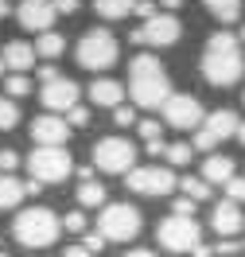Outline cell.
<instances>
[{"mask_svg": "<svg viewBox=\"0 0 245 257\" xmlns=\"http://www.w3.org/2000/svg\"><path fill=\"white\" fill-rule=\"evenodd\" d=\"M32 137H35L39 148H66L70 125H66V117H59V113H43V117L32 121Z\"/></svg>", "mask_w": 245, "mask_h": 257, "instance_id": "cell-15", "label": "cell"}, {"mask_svg": "<svg viewBox=\"0 0 245 257\" xmlns=\"http://www.w3.org/2000/svg\"><path fill=\"white\" fill-rule=\"evenodd\" d=\"M66 125L70 128H86L90 125V109H86V105H74V109L66 113Z\"/></svg>", "mask_w": 245, "mask_h": 257, "instance_id": "cell-32", "label": "cell"}, {"mask_svg": "<svg viewBox=\"0 0 245 257\" xmlns=\"http://www.w3.org/2000/svg\"><path fill=\"white\" fill-rule=\"evenodd\" d=\"M59 230H63V218L47 207H28L16 214V222H12V234H16L20 245H28V249H43L51 241L59 238Z\"/></svg>", "mask_w": 245, "mask_h": 257, "instance_id": "cell-3", "label": "cell"}, {"mask_svg": "<svg viewBox=\"0 0 245 257\" xmlns=\"http://www.w3.org/2000/svg\"><path fill=\"white\" fill-rule=\"evenodd\" d=\"M94 168L109 176H129L136 168V145L129 137H101L94 145Z\"/></svg>", "mask_w": 245, "mask_h": 257, "instance_id": "cell-5", "label": "cell"}, {"mask_svg": "<svg viewBox=\"0 0 245 257\" xmlns=\"http://www.w3.org/2000/svg\"><path fill=\"white\" fill-rule=\"evenodd\" d=\"M4 66L12 70V74H28L35 66V43H24V39H12V43H4Z\"/></svg>", "mask_w": 245, "mask_h": 257, "instance_id": "cell-17", "label": "cell"}, {"mask_svg": "<svg viewBox=\"0 0 245 257\" xmlns=\"http://www.w3.org/2000/svg\"><path fill=\"white\" fill-rule=\"evenodd\" d=\"M121 257H156L152 249H129V253H121Z\"/></svg>", "mask_w": 245, "mask_h": 257, "instance_id": "cell-44", "label": "cell"}, {"mask_svg": "<svg viewBox=\"0 0 245 257\" xmlns=\"http://www.w3.org/2000/svg\"><path fill=\"white\" fill-rule=\"evenodd\" d=\"M82 245H86V249H90V253H101V249H105V245H109V241L101 238L98 230H86V234H82Z\"/></svg>", "mask_w": 245, "mask_h": 257, "instance_id": "cell-34", "label": "cell"}, {"mask_svg": "<svg viewBox=\"0 0 245 257\" xmlns=\"http://www.w3.org/2000/svg\"><path fill=\"white\" fill-rule=\"evenodd\" d=\"M0 257H8V253H4V249H0Z\"/></svg>", "mask_w": 245, "mask_h": 257, "instance_id": "cell-50", "label": "cell"}, {"mask_svg": "<svg viewBox=\"0 0 245 257\" xmlns=\"http://www.w3.org/2000/svg\"><path fill=\"white\" fill-rule=\"evenodd\" d=\"M129 94L144 109H160L171 97V78H167V70L156 55H136L129 63Z\"/></svg>", "mask_w": 245, "mask_h": 257, "instance_id": "cell-2", "label": "cell"}, {"mask_svg": "<svg viewBox=\"0 0 245 257\" xmlns=\"http://www.w3.org/2000/svg\"><path fill=\"white\" fill-rule=\"evenodd\" d=\"M237 39H241V43H245V28H241V35H237Z\"/></svg>", "mask_w": 245, "mask_h": 257, "instance_id": "cell-49", "label": "cell"}, {"mask_svg": "<svg viewBox=\"0 0 245 257\" xmlns=\"http://www.w3.org/2000/svg\"><path fill=\"white\" fill-rule=\"evenodd\" d=\"M51 4H55V12L70 16V12H78V4H82V0H51Z\"/></svg>", "mask_w": 245, "mask_h": 257, "instance_id": "cell-39", "label": "cell"}, {"mask_svg": "<svg viewBox=\"0 0 245 257\" xmlns=\"http://www.w3.org/2000/svg\"><path fill=\"white\" fill-rule=\"evenodd\" d=\"M55 16H59V12H55V4H51V0H20V4H16L20 28H28V32H35V35L51 32Z\"/></svg>", "mask_w": 245, "mask_h": 257, "instance_id": "cell-14", "label": "cell"}, {"mask_svg": "<svg viewBox=\"0 0 245 257\" xmlns=\"http://www.w3.org/2000/svg\"><path fill=\"white\" fill-rule=\"evenodd\" d=\"M237 113L233 109H214L202 117V125H198L195 133V148H202V152H214V148L222 145V141H229V137H237Z\"/></svg>", "mask_w": 245, "mask_h": 257, "instance_id": "cell-10", "label": "cell"}, {"mask_svg": "<svg viewBox=\"0 0 245 257\" xmlns=\"http://www.w3.org/2000/svg\"><path fill=\"white\" fill-rule=\"evenodd\" d=\"M202 4H206V12L218 24H233V20L241 16V0H202Z\"/></svg>", "mask_w": 245, "mask_h": 257, "instance_id": "cell-23", "label": "cell"}, {"mask_svg": "<svg viewBox=\"0 0 245 257\" xmlns=\"http://www.w3.org/2000/svg\"><path fill=\"white\" fill-rule=\"evenodd\" d=\"M237 141H241V145H245V121H241V125H237Z\"/></svg>", "mask_w": 245, "mask_h": 257, "instance_id": "cell-47", "label": "cell"}, {"mask_svg": "<svg viewBox=\"0 0 245 257\" xmlns=\"http://www.w3.org/2000/svg\"><path fill=\"white\" fill-rule=\"evenodd\" d=\"M113 121H117L121 128L136 125V109H132V105H117V109H113Z\"/></svg>", "mask_w": 245, "mask_h": 257, "instance_id": "cell-36", "label": "cell"}, {"mask_svg": "<svg viewBox=\"0 0 245 257\" xmlns=\"http://www.w3.org/2000/svg\"><path fill=\"white\" fill-rule=\"evenodd\" d=\"M191 253H195V257H214V245H202V241H198Z\"/></svg>", "mask_w": 245, "mask_h": 257, "instance_id": "cell-43", "label": "cell"}, {"mask_svg": "<svg viewBox=\"0 0 245 257\" xmlns=\"http://www.w3.org/2000/svg\"><path fill=\"white\" fill-rule=\"evenodd\" d=\"M24 94H32V78H28V74H8V78H4V97L16 101V97H24Z\"/></svg>", "mask_w": 245, "mask_h": 257, "instance_id": "cell-27", "label": "cell"}, {"mask_svg": "<svg viewBox=\"0 0 245 257\" xmlns=\"http://www.w3.org/2000/svg\"><path fill=\"white\" fill-rule=\"evenodd\" d=\"M132 8H136V0H94V12L101 20H125L132 16Z\"/></svg>", "mask_w": 245, "mask_h": 257, "instance_id": "cell-21", "label": "cell"}, {"mask_svg": "<svg viewBox=\"0 0 245 257\" xmlns=\"http://www.w3.org/2000/svg\"><path fill=\"white\" fill-rule=\"evenodd\" d=\"M136 133L144 137V145H152V141H163V125H160V121H152V117L136 121Z\"/></svg>", "mask_w": 245, "mask_h": 257, "instance_id": "cell-29", "label": "cell"}, {"mask_svg": "<svg viewBox=\"0 0 245 257\" xmlns=\"http://www.w3.org/2000/svg\"><path fill=\"white\" fill-rule=\"evenodd\" d=\"M226 199H229V203H237V207L245 203V179H241V176H233V179L226 183Z\"/></svg>", "mask_w": 245, "mask_h": 257, "instance_id": "cell-31", "label": "cell"}, {"mask_svg": "<svg viewBox=\"0 0 245 257\" xmlns=\"http://www.w3.org/2000/svg\"><path fill=\"white\" fill-rule=\"evenodd\" d=\"M202 179H206V183H222V187H226L229 179H233V160H229V156H222V152H210V156H206V160H202Z\"/></svg>", "mask_w": 245, "mask_h": 257, "instance_id": "cell-19", "label": "cell"}, {"mask_svg": "<svg viewBox=\"0 0 245 257\" xmlns=\"http://www.w3.org/2000/svg\"><path fill=\"white\" fill-rule=\"evenodd\" d=\"M179 35H183L179 16H171V12H156V16L144 20L129 39H132V43H148V47H171V43H179Z\"/></svg>", "mask_w": 245, "mask_h": 257, "instance_id": "cell-11", "label": "cell"}, {"mask_svg": "<svg viewBox=\"0 0 245 257\" xmlns=\"http://www.w3.org/2000/svg\"><path fill=\"white\" fill-rule=\"evenodd\" d=\"M63 226L70 234H86V214H82V210H70V214H63Z\"/></svg>", "mask_w": 245, "mask_h": 257, "instance_id": "cell-33", "label": "cell"}, {"mask_svg": "<svg viewBox=\"0 0 245 257\" xmlns=\"http://www.w3.org/2000/svg\"><path fill=\"white\" fill-rule=\"evenodd\" d=\"M160 4H163V8H167V12H175V8H179L183 0H160Z\"/></svg>", "mask_w": 245, "mask_h": 257, "instance_id": "cell-46", "label": "cell"}, {"mask_svg": "<svg viewBox=\"0 0 245 257\" xmlns=\"http://www.w3.org/2000/svg\"><path fill=\"white\" fill-rule=\"evenodd\" d=\"M160 109H163V121L171 128H198L202 117H206V113H202V101H198L195 94H171Z\"/></svg>", "mask_w": 245, "mask_h": 257, "instance_id": "cell-12", "label": "cell"}, {"mask_svg": "<svg viewBox=\"0 0 245 257\" xmlns=\"http://www.w3.org/2000/svg\"><path fill=\"white\" fill-rule=\"evenodd\" d=\"M20 199H28L24 179H16V176H0V210L20 207Z\"/></svg>", "mask_w": 245, "mask_h": 257, "instance_id": "cell-20", "label": "cell"}, {"mask_svg": "<svg viewBox=\"0 0 245 257\" xmlns=\"http://www.w3.org/2000/svg\"><path fill=\"white\" fill-rule=\"evenodd\" d=\"M78 82H70V78H55V82H47L43 90H39V101L47 105V113H70L74 105H78Z\"/></svg>", "mask_w": 245, "mask_h": 257, "instance_id": "cell-13", "label": "cell"}, {"mask_svg": "<svg viewBox=\"0 0 245 257\" xmlns=\"http://www.w3.org/2000/svg\"><path fill=\"white\" fill-rule=\"evenodd\" d=\"M0 78H8V66H4V59H0Z\"/></svg>", "mask_w": 245, "mask_h": 257, "instance_id": "cell-48", "label": "cell"}, {"mask_svg": "<svg viewBox=\"0 0 245 257\" xmlns=\"http://www.w3.org/2000/svg\"><path fill=\"white\" fill-rule=\"evenodd\" d=\"M179 191L187 195V199L202 203V199H210V183H206L202 176H183V179H179Z\"/></svg>", "mask_w": 245, "mask_h": 257, "instance_id": "cell-25", "label": "cell"}, {"mask_svg": "<svg viewBox=\"0 0 245 257\" xmlns=\"http://www.w3.org/2000/svg\"><path fill=\"white\" fill-rule=\"evenodd\" d=\"M20 125V105L12 97H0V128H16Z\"/></svg>", "mask_w": 245, "mask_h": 257, "instance_id": "cell-28", "label": "cell"}, {"mask_svg": "<svg viewBox=\"0 0 245 257\" xmlns=\"http://www.w3.org/2000/svg\"><path fill=\"white\" fill-rule=\"evenodd\" d=\"M117 55H121V47H117L113 32H105V28H90L78 39V66H86V70H109Z\"/></svg>", "mask_w": 245, "mask_h": 257, "instance_id": "cell-6", "label": "cell"}, {"mask_svg": "<svg viewBox=\"0 0 245 257\" xmlns=\"http://www.w3.org/2000/svg\"><path fill=\"white\" fill-rule=\"evenodd\" d=\"M125 187L136 191V195H148V199H160V195L175 191L179 179H175V172L167 164H144V168H132L129 176H125Z\"/></svg>", "mask_w": 245, "mask_h": 257, "instance_id": "cell-7", "label": "cell"}, {"mask_svg": "<svg viewBox=\"0 0 245 257\" xmlns=\"http://www.w3.org/2000/svg\"><path fill=\"white\" fill-rule=\"evenodd\" d=\"M63 257H94L86 245H70V249H63Z\"/></svg>", "mask_w": 245, "mask_h": 257, "instance_id": "cell-41", "label": "cell"}, {"mask_svg": "<svg viewBox=\"0 0 245 257\" xmlns=\"http://www.w3.org/2000/svg\"><path fill=\"white\" fill-rule=\"evenodd\" d=\"M78 207H105V183L101 179H86V183H78Z\"/></svg>", "mask_w": 245, "mask_h": 257, "instance_id": "cell-22", "label": "cell"}, {"mask_svg": "<svg viewBox=\"0 0 245 257\" xmlns=\"http://www.w3.org/2000/svg\"><path fill=\"white\" fill-rule=\"evenodd\" d=\"M8 12H16V8H12V4H8V0H0V20L8 16Z\"/></svg>", "mask_w": 245, "mask_h": 257, "instance_id": "cell-45", "label": "cell"}, {"mask_svg": "<svg viewBox=\"0 0 245 257\" xmlns=\"http://www.w3.org/2000/svg\"><path fill=\"white\" fill-rule=\"evenodd\" d=\"M198 203L195 199H187V195H179V199H171V214H179V218H195Z\"/></svg>", "mask_w": 245, "mask_h": 257, "instance_id": "cell-30", "label": "cell"}, {"mask_svg": "<svg viewBox=\"0 0 245 257\" xmlns=\"http://www.w3.org/2000/svg\"><path fill=\"white\" fill-rule=\"evenodd\" d=\"M98 234L105 241H132L140 234V210L132 203H105L98 214Z\"/></svg>", "mask_w": 245, "mask_h": 257, "instance_id": "cell-4", "label": "cell"}, {"mask_svg": "<svg viewBox=\"0 0 245 257\" xmlns=\"http://www.w3.org/2000/svg\"><path fill=\"white\" fill-rule=\"evenodd\" d=\"M16 164H20V156L12 152V148H0V176H12Z\"/></svg>", "mask_w": 245, "mask_h": 257, "instance_id": "cell-35", "label": "cell"}, {"mask_svg": "<svg viewBox=\"0 0 245 257\" xmlns=\"http://www.w3.org/2000/svg\"><path fill=\"white\" fill-rule=\"evenodd\" d=\"M90 101H94V105H105V109H117V105L125 101V86L117 78H98L90 86Z\"/></svg>", "mask_w": 245, "mask_h": 257, "instance_id": "cell-18", "label": "cell"}, {"mask_svg": "<svg viewBox=\"0 0 245 257\" xmlns=\"http://www.w3.org/2000/svg\"><path fill=\"white\" fill-rule=\"evenodd\" d=\"M237 253V241L233 238H218L214 241V257H233Z\"/></svg>", "mask_w": 245, "mask_h": 257, "instance_id": "cell-37", "label": "cell"}, {"mask_svg": "<svg viewBox=\"0 0 245 257\" xmlns=\"http://www.w3.org/2000/svg\"><path fill=\"white\" fill-rule=\"evenodd\" d=\"M191 156H195V145H187V141H175V145H167V152H163L167 168H183V164H191Z\"/></svg>", "mask_w": 245, "mask_h": 257, "instance_id": "cell-26", "label": "cell"}, {"mask_svg": "<svg viewBox=\"0 0 245 257\" xmlns=\"http://www.w3.org/2000/svg\"><path fill=\"white\" fill-rule=\"evenodd\" d=\"M28 172H32V179H39L47 187V183H63L74 172V160L66 148H35L28 156Z\"/></svg>", "mask_w": 245, "mask_h": 257, "instance_id": "cell-8", "label": "cell"}, {"mask_svg": "<svg viewBox=\"0 0 245 257\" xmlns=\"http://www.w3.org/2000/svg\"><path fill=\"white\" fill-rule=\"evenodd\" d=\"M132 12H136L140 20H152V16H156V0H136V8H132Z\"/></svg>", "mask_w": 245, "mask_h": 257, "instance_id": "cell-38", "label": "cell"}, {"mask_svg": "<svg viewBox=\"0 0 245 257\" xmlns=\"http://www.w3.org/2000/svg\"><path fill=\"white\" fill-rule=\"evenodd\" d=\"M63 51H66V39L59 32H43L35 39V55H43V59H59Z\"/></svg>", "mask_w": 245, "mask_h": 257, "instance_id": "cell-24", "label": "cell"}, {"mask_svg": "<svg viewBox=\"0 0 245 257\" xmlns=\"http://www.w3.org/2000/svg\"><path fill=\"white\" fill-rule=\"evenodd\" d=\"M74 176H78V183H86V179H94V168H78L74 164Z\"/></svg>", "mask_w": 245, "mask_h": 257, "instance_id": "cell-42", "label": "cell"}, {"mask_svg": "<svg viewBox=\"0 0 245 257\" xmlns=\"http://www.w3.org/2000/svg\"><path fill=\"white\" fill-rule=\"evenodd\" d=\"M210 226L218 238H237L245 230V214L237 203H229V199H218V207L210 210Z\"/></svg>", "mask_w": 245, "mask_h": 257, "instance_id": "cell-16", "label": "cell"}, {"mask_svg": "<svg viewBox=\"0 0 245 257\" xmlns=\"http://www.w3.org/2000/svg\"><path fill=\"white\" fill-rule=\"evenodd\" d=\"M55 78H63V74H59V70H55V66H39V82H43V86H47V82H55Z\"/></svg>", "mask_w": 245, "mask_h": 257, "instance_id": "cell-40", "label": "cell"}, {"mask_svg": "<svg viewBox=\"0 0 245 257\" xmlns=\"http://www.w3.org/2000/svg\"><path fill=\"white\" fill-rule=\"evenodd\" d=\"M245 70V55H241V39L233 32H214L206 39V51H202V78L210 86H233Z\"/></svg>", "mask_w": 245, "mask_h": 257, "instance_id": "cell-1", "label": "cell"}, {"mask_svg": "<svg viewBox=\"0 0 245 257\" xmlns=\"http://www.w3.org/2000/svg\"><path fill=\"white\" fill-rule=\"evenodd\" d=\"M156 238H160L163 249H171V253H187V249H195V245H198L202 230H198L195 218H179V214H167V218L156 226Z\"/></svg>", "mask_w": 245, "mask_h": 257, "instance_id": "cell-9", "label": "cell"}]
</instances>
